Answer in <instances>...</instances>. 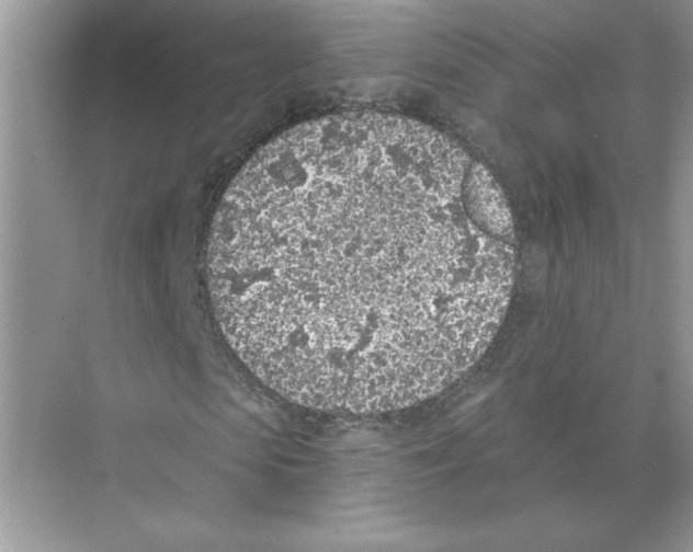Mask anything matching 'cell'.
Returning <instances> with one entry per match:
<instances>
[{"instance_id":"1","label":"cell","mask_w":693,"mask_h":552,"mask_svg":"<svg viewBox=\"0 0 693 552\" xmlns=\"http://www.w3.org/2000/svg\"><path fill=\"white\" fill-rule=\"evenodd\" d=\"M465 158L396 117L354 113L261 147L212 222L216 321L247 368L298 405L382 413L441 392L505 313L510 245L467 211Z\"/></svg>"},{"instance_id":"2","label":"cell","mask_w":693,"mask_h":552,"mask_svg":"<svg viewBox=\"0 0 693 552\" xmlns=\"http://www.w3.org/2000/svg\"><path fill=\"white\" fill-rule=\"evenodd\" d=\"M466 208L485 231L509 243L514 242V229L504 195L489 171L473 162L464 186Z\"/></svg>"}]
</instances>
